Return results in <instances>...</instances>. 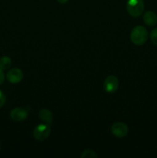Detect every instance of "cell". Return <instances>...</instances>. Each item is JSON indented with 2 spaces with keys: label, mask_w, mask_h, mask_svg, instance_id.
Wrapping results in <instances>:
<instances>
[{
  "label": "cell",
  "mask_w": 157,
  "mask_h": 158,
  "mask_svg": "<svg viewBox=\"0 0 157 158\" xmlns=\"http://www.w3.org/2000/svg\"><path fill=\"white\" fill-rule=\"evenodd\" d=\"M57 1H58L59 3H61V4H65V3L69 2V0H57Z\"/></svg>",
  "instance_id": "cell-15"
},
{
  "label": "cell",
  "mask_w": 157,
  "mask_h": 158,
  "mask_svg": "<svg viewBox=\"0 0 157 158\" xmlns=\"http://www.w3.org/2000/svg\"><path fill=\"white\" fill-rule=\"evenodd\" d=\"M143 21L149 26H154L157 23V15L152 11H147L143 15Z\"/></svg>",
  "instance_id": "cell-9"
},
{
  "label": "cell",
  "mask_w": 157,
  "mask_h": 158,
  "mask_svg": "<svg viewBox=\"0 0 157 158\" xmlns=\"http://www.w3.org/2000/svg\"><path fill=\"white\" fill-rule=\"evenodd\" d=\"M28 117V112L22 107H15L10 112V118L15 122H21Z\"/></svg>",
  "instance_id": "cell-7"
},
{
  "label": "cell",
  "mask_w": 157,
  "mask_h": 158,
  "mask_svg": "<svg viewBox=\"0 0 157 158\" xmlns=\"http://www.w3.org/2000/svg\"><path fill=\"white\" fill-rule=\"evenodd\" d=\"M23 76L24 75L21 69H18V68H13L7 73L6 78L9 83H12V84H16L22 80Z\"/></svg>",
  "instance_id": "cell-6"
},
{
  "label": "cell",
  "mask_w": 157,
  "mask_h": 158,
  "mask_svg": "<svg viewBox=\"0 0 157 158\" xmlns=\"http://www.w3.org/2000/svg\"><path fill=\"white\" fill-rule=\"evenodd\" d=\"M38 117H39L40 120H42L47 124H52V120H53V115L49 110L46 109V108L41 109L38 113Z\"/></svg>",
  "instance_id": "cell-8"
},
{
  "label": "cell",
  "mask_w": 157,
  "mask_h": 158,
  "mask_svg": "<svg viewBox=\"0 0 157 158\" xmlns=\"http://www.w3.org/2000/svg\"><path fill=\"white\" fill-rule=\"evenodd\" d=\"M81 158H93V157H97L98 155L95 154V152L94 151L91 149H87L85 150L82 152L81 155H80Z\"/></svg>",
  "instance_id": "cell-11"
},
{
  "label": "cell",
  "mask_w": 157,
  "mask_h": 158,
  "mask_svg": "<svg viewBox=\"0 0 157 158\" xmlns=\"http://www.w3.org/2000/svg\"><path fill=\"white\" fill-rule=\"evenodd\" d=\"M145 9L143 0H128L126 3V9L131 16L139 17L143 14Z\"/></svg>",
  "instance_id": "cell-2"
},
{
  "label": "cell",
  "mask_w": 157,
  "mask_h": 158,
  "mask_svg": "<svg viewBox=\"0 0 157 158\" xmlns=\"http://www.w3.org/2000/svg\"><path fill=\"white\" fill-rule=\"evenodd\" d=\"M12 65V60L9 56H3L0 58V69L6 70L10 68Z\"/></svg>",
  "instance_id": "cell-10"
},
{
  "label": "cell",
  "mask_w": 157,
  "mask_h": 158,
  "mask_svg": "<svg viewBox=\"0 0 157 158\" xmlns=\"http://www.w3.org/2000/svg\"><path fill=\"white\" fill-rule=\"evenodd\" d=\"M111 132L112 135L115 137L118 138H123L128 134L129 128L126 123H122V122H116L111 127Z\"/></svg>",
  "instance_id": "cell-4"
},
{
  "label": "cell",
  "mask_w": 157,
  "mask_h": 158,
  "mask_svg": "<svg viewBox=\"0 0 157 158\" xmlns=\"http://www.w3.org/2000/svg\"><path fill=\"white\" fill-rule=\"evenodd\" d=\"M150 39L151 41L153 44L157 46V28L154 29L150 33Z\"/></svg>",
  "instance_id": "cell-12"
},
{
  "label": "cell",
  "mask_w": 157,
  "mask_h": 158,
  "mask_svg": "<svg viewBox=\"0 0 157 158\" xmlns=\"http://www.w3.org/2000/svg\"><path fill=\"white\" fill-rule=\"evenodd\" d=\"M6 96H5V94L0 90V108L2 107V106H4L5 103H6Z\"/></svg>",
  "instance_id": "cell-13"
},
{
  "label": "cell",
  "mask_w": 157,
  "mask_h": 158,
  "mask_svg": "<svg viewBox=\"0 0 157 158\" xmlns=\"http://www.w3.org/2000/svg\"><path fill=\"white\" fill-rule=\"evenodd\" d=\"M131 41L135 46L145 44L148 39V32L143 26H137L132 29L130 33Z\"/></svg>",
  "instance_id": "cell-1"
},
{
  "label": "cell",
  "mask_w": 157,
  "mask_h": 158,
  "mask_svg": "<svg viewBox=\"0 0 157 158\" xmlns=\"http://www.w3.org/2000/svg\"><path fill=\"white\" fill-rule=\"evenodd\" d=\"M50 133V125L47 123H42L35 127L33 131V137L38 141H43L49 137Z\"/></svg>",
  "instance_id": "cell-3"
},
{
  "label": "cell",
  "mask_w": 157,
  "mask_h": 158,
  "mask_svg": "<svg viewBox=\"0 0 157 158\" xmlns=\"http://www.w3.org/2000/svg\"><path fill=\"white\" fill-rule=\"evenodd\" d=\"M5 80V75H4V73H3L2 69H0V85L3 83Z\"/></svg>",
  "instance_id": "cell-14"
},
{
  "label": "cell",
  "mask_w": 157,
  "mask_h": 158,
  "mask_svg": "<svg viewBox=\"0 0 157 158\" xmlns=\"http://www.w3.org/2000/svg\"><path fill=\"white\" fill-rule=\"evenodd\" d=\"M103 88L105 91L109 94L116 92L119 88V80L115 76H109L106 78L103 83Z\"/></svg>",
  "instance_id": "cell-5"
}]
</instances>
